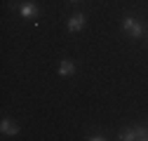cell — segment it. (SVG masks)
Wrapping results in <instances>:
<instances>
[{
  "label": "cell",
  "instance_id": "8",
  "mask_svg": "<svg viewBox=\"0 0 148 141\" xmlns=\"http://www.w3.org/2000/svg\"><path fill=\"white\" fill-rule=\"evenodd\" d=\"M89 139H92V141H103V134H92Z\"/></svg>",
  "mask_w": 148,
  "mask_h": 141
},
{
  "label": "cell",
  "instance_id": "9",
  "mask_svg": "<svg viewBox=\"0 0 148 141\" xmlns=\"http://www.w3.org/2000/svg\"><path fill=\"white\" fill-rule=\"evenodd\" d=\"M73 3H78V0H73Z\"/></svg>",
  "mask_w": 148,
  "mask_h": 141
},
{
  "label": "cell",
  "instance_id": "2",
  "mask_svg": "<svg viewBox=\"0 0 148 141\" xmlns=\"http://www.w3.org/2000/svg\"><path fill=\"white\" fill-rule=\"evenodd\" d=\"M19 12L24 19H33V16H38V5H33V3H24L19 5Z\"/></svg>",
  "mask_w": 148,
  "mask_h": 141
},
{
  "label": "cell",
  "instance_id": "7",
  "mask_svg": "<svg viewBox=\"0 0 148 141\" xmlns=\"http://www.w3.org/2000/svg\"><path fill=\"white\" fill-rule=\"evenodd\" d=\"M134 132H136V139H141V141H146V139H148L146 127H134Z\"/></svg>",
  "mask_w": 148,
  "mask_h": 141
},
{
  "label": "cell",
  "instance_id": "3",
  "mask_svg": "<svg viewBox=\"0 0 148 141\" xmlns=\"http://www.w3.org/2000/svg\"><path fill=\"white\" fill-rule=\"evenodd\" d=\"M85 26V14H73L71 19H68V31L73 33V31H80Z\"/></svg>",
  "mask_w": 148,
  "mask_h": 141
},
{
  "label": "cell",
  "instance_id": "4",
  "mask_svg": "<svg viewBox=\"0 0 148 141\" xmlns=\"http://www.w3.org/2000/svg\"><path fill=\"white\" fill-rule=\"evenodd\" d=\"M73 73H75V64L71 59H64L59 64V75H73Z\"/></svg>",
  "mask_w": 148,
  "mask_h": 141
},
{
  "label": "cell",
  "instance_id": "5",
  "mask_svg": "<svg viewBox=\"0 0 148 141\" xmlns=\"http://www.w3.org/2000/svg\"><path fill=\"white\" fill-rule=\"evenodd\" d=\"M0 129H3V134H10V136H14L16 132H19V127H16V125H12V122L5 118L3 120V125H0Z\"/></svg>",
  "mask_w": 148,
  "mask_h": 141
},
{
  "label": "cell",
  "instance_id": "6",
  "mask_svg": "<svg viewBox=\"0 0 148 141\" xmlns=\"http://www.w3.org/2000/svg\"><path fill=\"white\" fill-rule=\"evenodd\" d=\"M120 139L122 141H132V139H136V132L134 129H122L120 132Z\"/></svg>",
  "mask_w": 148,
  "mask_h": 141
},
{
  "label": "cell",
  "instance_id": "1",
  "mask_svg": "<svg viewBox=\"0 0 148 141\" xmlns=\"http://www.w3.org/2000/svg\"><path fill=\"white\" fill-rule=\"evenodd\" d=\"M122 28H125V33L132 35V38H141V35H143V26H141L136 19H132V16H125Z\"/></svg>",
  "mask_w": 148,
  "mask_h": 141
}]
</instances>
